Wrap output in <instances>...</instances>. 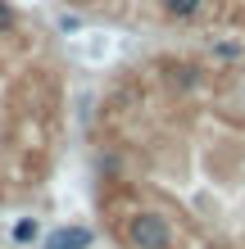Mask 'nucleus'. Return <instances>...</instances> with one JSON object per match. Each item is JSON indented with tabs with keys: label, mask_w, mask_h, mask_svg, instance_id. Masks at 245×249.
Returning <instances> with one entry per match:
<instances>
[{
	"label": "nucleus",
	"mask_w": 245,
	"mask_h": 249,
	"mask_svg": "<svg viewBox=\"0 0 245 249\" xmlns=\"http://www.w3.org/2000/svg\"><path fill=\"white\" fill-rule=\"evenodd\" d=\"M95 245V231L91 227H55L46 240H41V249H91Z\"/></svg>",
	"instance_id": "2"
},
{
	"label": "nucleus",
	"mask_w": 245,
	"mask_h": 249,
	"mask_svg": "<svg viewBox=\"0 0 245 249\" xmlns=\"http://www.w3.org/2000/svg\"><path fill=\"white\" fill-rule=\"evenodd\" d=\"M127 245L132 249H172L177 245L172 240V222L154 209H141L127 217Z\"/></svg>",
	"instance_id": "1"
},
{
	"label": "nucleus",
	"mask_w": 245,
	"mask_h": 249,
	"mask_svg": "<svg viewBox=\"0 0 245 249\" xmlns=\"http://www.w3.org/2000/svg\"><path fill=\"white\" fill-rule=\"evenodd\" d=\"M77 27H82L77 14H59V32H77Z\"/></svg>",
	"instance_id": "8"
},
{
	"label": "nucleus",
	"mask_w": 245,
	"mask_h": 249,
	"mask_svg": "<svg viewBox=\"0 0 245 249\" xmlns=\"http://www.w3.org/2000/svg\"><path fill=\"white\" fill-rule=\"evenodd\" d=\"M9 240L14 245H37L41 240V222H37V217H19V222L9 227Z\"/></svg>",
	"instance_id": "5"
},
{
	"label": "nucleus",
	"mask_w": 245,
	"mask_h": 249,
	"mask_svg": "<svg viewBox=\"0 0 245 249\" xmlns=\"http://www.w3.org/2000/svg\"><path fill=\"white\" fill-rule=\"evenodd\" d=\"M164 77H168L172 91H186V95L205 86V77H200V68H195V64H164Z\"/></svg>",
	"instance_id": "3"
},
{
	"label": "nucleus",
	"mask_w": 245,
	"mask_h": 249,
	"mask_svg": "<svg viewBox=\"0 0 245 249\" xmlns=\"http://www.w3.org/2000/svg\"><path fill=\"white\" fill-rule=\"evenodd\" d=\"M213 54L218 59H241V46L236 41H213Z\"/></svg>",
	"instance_id": "7"
},
{
	"label": "nucleus",
	"mask_w": 245,
	"mask_h": 249,
	"mask_svg": "<svg viewBox=\"0 0 245 249\" xmlns=\"http://www.w3.org/2000/svg\"><path fill=\"white\" fill-rule=\"evenodd\" d=\"M159 9L172 23H195L200 14H205V0H159Z\"/></svg>",
	"instance_id": "4"
},
{
	"label": "nucleus",
	"mask_w": 245,
	"mask_h": 249,
	"mask_svg": "<svg viewBox=\"0 0 245 249\" xmlns=\"http://www.w3.org/2000/svg\"><path fill=\"white\" fill-rule=\"evenodd\" d=\"M9 32H19V9L9 0H0V36H9Z\"/></svg>",
	"instance_id": "6"
}]
</instances>
